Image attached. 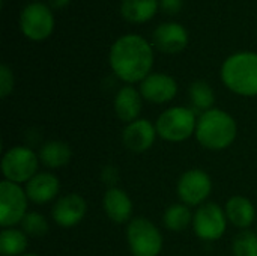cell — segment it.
Returning a JSON list of instances; mask_svg holds the SVG:
<instances>
[{
    "mask_svg": "<svg viewBox=\"0 0 257 256\" xmlns=\"http://www.w3.org/2000/svg\"><path fill=\"white\" fill-rule=\"evenodd\" d=\"M229 223H232L238 229H250V226L256 220V208L254 204L241 195H235L227 199L224 207Z\"/></svg>",
    "mask_w": 257,
    "mask_h": 256,
    "instance_id": "18",
    "label": "cell"
},
{
    "mask_svg": "<svg viewBox=\"0 0 257 256\" xmlns=\"http://www.w3.org/2000/svg\"><path fill=\"white\" fill-rule=\"evenodd\" d=\"M221 81L239 97H257V53L238 51L230 54L221 65Z\"/></svg>",
    "mask_w": 257,
    "mask_h": 256,
    "instance_id": "3",
    "label": "cell"
},
{
    "mask_svg": "<svg viewBox=\"0 0 257 256\" xmlns=\"http://www.w3.org/2000/svg\"><path fill=\"white\" fill-rule=\"evenodd\" d=\"M227 216L224 208L215 202H206L200 205L193 219V231L202 241L211 243L220 240L227 229Z\"/></svg>",
    "mask_w": 257,
    "mask_h": 256,
    "instance_id": "9",
    "label": "cell"
},
{
    "mask_svg": "<svg viewBox=\"0 0 257 256\" xmlns=\"http://www.w3.org/2000/svg\"><path fill=\"white\" fill-rule=\"evenodd\" d=\"M154 45L166 54H178L188 45V32L179 23H163L152 33Z\"/></svg>",
    "mask_w": 257,
    "mask_h": 256,
    "instance_id": "14",
    "label": "cell"
},
{
    "mask_svg": "<svg viewBox=\"0 0 257 256\" xmlns=\"http://www.w3.org/2000/svg\"><path fill=\"white\" fill-rule=\"evenodd\" d=\"M256 234H257V229H256Z\"/></svg>",
    "mask_w": 257,
    "mask_h": 256,
    "instance_id": "31",
    "label": "cell"
},
{
    "mask_svg": "<svg viewBox=\"0 0 257 256\" xmlns=\"http://www.w3.org/2000/svg\"><path fill=\"white\" fill-rule=\"evenodd\" d=\"M158 137L157 133V127L154 122H151L149 119H137L131 124H126V127L123 128L122 133V142L123 146L131 151V152H146L149 151L155 140Z\"/></svg>",
    "mask_w": 257,
    "mask_h": 256,
    "instance_id": "13",
    "label": "cell"
},
{
    "mask_svg": "<svg viewBox=\"0 0 257 256\" xmlns=\"http://www.w3.org/2000/svg\"><path fill=\"white\" fill-rule=\"evenodd\" d=\"M193 219L194 214L191 213V208L182 202L167 207L163 214L164 228L170 232H184L185 229L193 226Z\"/></svg>",
    "mask_w": 257,
    "mask_h": 256,
    "instance_id": "21",
    "label": "cell"
},
{
    "mask_svg": "<svg viewBox=\"0 0 257 256\" xmlns=\"http://www.w3.org/2000/svg\"><path fill=\"white\" fill-rule=\"evenodd\" d=\"M120 178V174H119V169L116 166H111V164H107L102 167L101 170V181L107 186V189H111V187H117V181Z\"/></svg>",
    "mask_w": 257,
    "mask_h": 256,
    "instance_id": "27",
    "label": "cell"
},
{
    "mask_svg": "<svg viewBox=\"0 0 257 256\" xmlns=\"http://www.w3.org/2000/svg\"><path fill=\"white\" fill-rule=\"evenodd\" d=\"M114 113L119 121L125 124H131L137 119H140V113L143 109V97L139 89H136L133 84L122 86L114 97L113 101Z\"/></svg>",
    "mask_w": 257,
    "mask_h": 256,
    "instance_id": "17",
    "label": "cell"
},
{
    "mask_svg": "<svg viewBox=\"0 0 257 256\" xmlns=\"http://www.w3.org/2000/svg\"><path fill=\"white\" fill-rule=\"evenodd\" d=\"M20 226H21L20 229L27 237H33V238L45 237L50 231V225H48V220L45 219V216L41 213H36V211H29L26 214V217L21 220Z\"/></svg>",
    "mask_w": 257,
    "mask_h": 256,
    "instance_id": "24",
    "label": "cell"
},
{
    "mask_svg": "<svg viewBox=\"0 0 257 256\" xmlns=\"http://www.w3.org/2000/svg\"><path fill=\"white\" fill-rule=\"evenodd\" d=\"M233 256H257V234L245 229L241 231L232 243Z\"/></svg>",
    "mask_w": 257,
    "mask_h": 256,
    "instance_id": "25",
    "label": "cell"
},
{
    "mask_svg": "<svg viewBox=\"0 0 257 256\" xmlns=\"http://www.w3.org/2000/svg\"><path fill=\"white\" fill-rule=\"evenodd\" d=\"M60 192V180L51 172H38L27 184L26 193L32 204L45 205L57 198Z\"/></svg>",
    "mask_w": 257,
    "mask_h": 256,
    "instance_id": "16",
    "label": "cell"
},
{
    "mask_svg": "<svg viewBox=\"0 0 257 256\" xmlns=\"http://www.w3.org/2000/svg\"><path fill=\"white\" fill-rule=\"evenodd\" d=\"M71 3V0H51V6L56 9H62L65 6H68Z\"/></svg>",
    "mask_w": 257,
    "mask_h": 256,
    "instance_id": "29",
    "label": "cell"
},
{
    "mask_svg": "<svg viewBox=\"0 0 257 256\" xmlns=\"http://www.w3.org/2000/svg\"><path fill=\"white\" fill-rule=\"evenodd\" d=\"M197 119L199 115L191 107H169L158 116L155 122L158 137L170 143L185 142L196 134Z\"/></svg>",
    "mask_w": 257,
    "mask_h": 256,
    "instance_id": "4",
    "label": "cell"
},
{
    "mask_svg": "<svg viewBox=\"0 0 257 256\" xmlns=\"http://www.w3.org/2000/svg\"><path fill=\"white\" fill-rule=\"evenodd\" d=\"M20 29L23 35L32 41L48 38L54 29L53 11L41 2L26 5L20 12Z\"/></svg>",
    "mask_w": 257,
    "mask_h": 256,
    "instance_id": "10",
    "label": "cell"
},
{
    "mask_svg": "<svg viewBox=\"0 0 257 256\" xmlns=\"http://www.w3.org/2000/svg\"><path fill=\"white\" fill-rule=\"evenodd\" d=\"M29 198L26 189L20 184L3 180L0 183V225L2 228H14L29 213Z\"/></svg>",
    "mask_w": 257,
    "mask_h": 256,
    "instance_id": "7",
    "label": "cell"
},
{
    "mask_svg": "<svg viewBox=\"0 0 257 256\" xmlns=\"http://www.w3.org/2000/svg\"><path fill=\"white\" fill-rule=\"evenodd\" d=\"M38 155L47 169H60L71 161L72 149L63 140H48L39 148Z\"/></svg>",
    "mask_w": 257,
    "mask_h": 256,
    "instance_id": "19",
    "label": "cell"
},
{
    "mask_svg": "<svg viewBox=\"0 0 257 256\" xmlns=\"http://www.w3.org/2000/svg\"><path fill=\"white\" fill-rule=\"evenodd\" d=\"M39 155L24 145H15L9 148L2 157V175L3 180L15 184H27L39 167Z\"/></svg>",
    "mask_w": 257,
    "mask_h": 256,
    "instance_id": "5",
    "label": "cell"
},
{
    "mask_svg": "<svg viewBox=\"0 0 257 256\" xmlns=\"http://www.w3.org/2000/svg\"><path fill=\"white\" fill-rule=\"evenodd\" d=\"M238 125L232 115L223 109H211L199 115L196 127L197 142L208 151H224L235 142Z\"/></svg>",
    "mask_w": 257,
    "mask_h": 256,
    "instance_id": "2",
    "label": "cell"
},
{
    "mask_svg": "<svg viewBox=\"0 0 257 256\" xmlns=\"http://www.w3.org/2000/svg\"><path fill=\"white\" fill-rule=\"evenodd\" d=\"M188 97H190L191 109L199 112V115L214 109L215 92H214L212 86L205 80L193 81L188 88Z\"/></svg>",
    "mask_w": 257,
    "mask_h": 256,
    "instance_id": "22",
    "label": "cell"
},
{
    "mask_svg": "<svg viewBox=\"0 0 257 256\" xmlns=\"http://www.w3.org/2000/svg\"><path fill=\"white\" fill-rule=\"evenodd\" d=\"M102 210L105 216L117 225H128L133 220L134 205L130 195L120 187L107 189L102 196Z\"/></svg>",
    "mask_w": 257,
    "mask_h": 256,
    "instance_id": "15",
    "label": "cell"
},
{
    "mask_svg": "<svg viewBox=\"0 0 257 256\" xmlns=\"http://www.w3.org/2000/svg\"><path fill=\"white\" fill-rule=\"evenodd\" d=\"M14 84H15V80H14L12 69L6 63H2L0 65V98H6L9 94H12Z\"/></svg>",
    "mask_w": 257,
    "mask_h": 256,
    "instance_id": "26",
    "label": "cell"
},
{
    "mask_svg": "<svg viewBox=\"0 0 257 256\" xmlns=\"http://www.w3.org/2000/svg\"><path fill=\"white\" fill-rule=\"evenodd\" d=\"M108 62L116 77L126 84L142 83L154 66V50L143 36L123 35L113 42Z\"/></svg>",
    "mask_w": 257,
    "mask_h": 256,
    "instance_id": "1",
    "label": "cell"
},
{
    "mask_svg": "<svg viewBox=\"0 0 257 256\" xmlns=\"http://www.w3.org/2000/svg\"><path fill=\"white\" fill-rule=\"evenodd\" d=\"M182 3L184 0H160V8L163 9V12L173 15L182 9Z\"/></svg>",
    "mask_w": 257,
    "mask_h": 256,
    "instance_id": "28",
    "label": "cell"
},
{
    "mask_svg": "<svg viewBox=\"0 0 257 256\" xmlns=\"http://www.w3.org/2000/svg\"><path fill=\"white\" fill-rule=\"evenodd\" d=\"M87 213V202L78 193H68L60 196L51 208V219L60 228L77 226Z\"/></svg>",
    "mask_w": 257,
    "mask_h": 256,
    "instance_id": "11",
    "label": "cell"
},
{
    "mask_svg": "<svg viewBox=\"0 0 257 256\" xmlns=\"http://www.w3.org/2000/svg\"><path fill=\"white\" fill-rule=\"evenodd\" d=\"M145 101L152 104H167L178 94L176 80L164 72H151L139 86Z\"/></svg>",
    "mask_w": 257,
    "mask_h": 256,
    "instance_id": "12",
    "label": "cell"
},
{
    "mask_svg": "<svg viewBox=\"0 0 257 256\" xmlns=\"http://www.w3.org/2000/svg\"><path fill=\"white\" fill-rule=\"evenodd\" d=\"M126 243L133 256H158L164 238L161 231L146 217H136L126 226Z\"/></svg>",
    "mask_w": 257,
    "mask_h": 256,
    "instance_id": "6",
    "label": "cell"
},
{
    "mask_svg": "<svg viewBox=\"0 0 257 256\" xmlns=\"http://www.w3.org/2000/svg\"><path fill=\"white\" fill-rule=\"evenodd\" d=\"M160 0H120V14L130 23H146L158 11Z\"/></svg>",
    "mask_w": 257,
    "mask_h": 256,
    "instance_id": "20",
    "label": "cell"
},
{
    "mask_svg": "<svg viewBox=\"0 0 257 256\" xmlns=\"http://www.w3.org/2000/svg\"><path fill=\"white\" fill-rule=\"evenodd\" d=\"M21 256H38L36 253H24V255H21Z\"/></svg>",
    "mask_w": 257,
    "mask_h": 256,
    "instance_id": "30",
    "label": "cell"
},
{
    "mask_svg": "<svg viewBox=\"0 0 257 256\" xmlns=\"http://www.w3.org/2000/svg\"><path fill=\"white\" fill-rule=\"evenodd\" d=\"M29 246V237L17 228H5L0 232V253L2 256H21Z\"/></svg>",
    "mask_w": 257,
    "mask_h": 256,
    "instance_id": "23",
    "label": "cell"
},
{
    "mask_svg": "<svg viewBox=\"0 0 257 256\" xmlns=\"http://www.w3.org/2000/svg\"><path fill=\"white\" fill-rule=\"evenodd\" d=\"M212 193V180L209 174L203 169H188L185 170L176 184V195L179 201L185 205L200 207L206 204Z\"/></svg>",
    "mask_w": 257,
    "mask_h": 256,
    "instance_id": "8",
    "label": "cell"
}]
</instances>
